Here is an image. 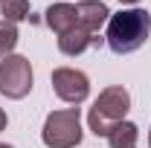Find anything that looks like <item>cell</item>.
I'll return each instance as SVG.
<instances>
[{
    "mask_svg": "<svg viewBox=\"0 0 151 148\" xmlns=\"http://www.w3.org/2000/svg\"><path fill=\"white\" fill-rule=\"evenodd\" d=\"M137 139H139V128L134 122H128V119L116 122L113 131L108 134V145L111 148H137Z\"/></svg>",
    "mask_w": 151,
    "mask_h": 148,
    "instance_id": "obj_9",
    "label": "cell"
},
{
    "mask_svg": "<svg viewBox=\"0 0 151 148\" xmlns=\"http://www.w3.org/2000/svg\"><path fill=\"white\" fill-rule=\"evenodd\" d=\"M102 44V38L90 35L87 29H81V26H76L70 32H64V35H58V50L64 52V55H81L87 47H99Z\"/></svg>",
    "mask_w": 151,
    "mask_h": 148,
    "instance_id": "obj_7",
    "label": "cell"
},
{
    "mask_svg": "<svg viewBox=\"0 0 151 148\" xmlns=\"http://www.w3.org/2000/svg\"><path fill=\"white\" fill-rule=\"evenodd\" d=\"M41 139L47 148H76L81 142V111L78 108L52 111L44 119Z\"/></svg>",
    "mask_w": 151,
    "mask_h": 148,
    "instance_id": "obj_3",
    "label": "cell"
},
{
    "mask_svg": "<svg viewBox=\"0 0 151 148\" xmlns=\"http://www.w3.org/2000/svg\"><path fill=\"white\" fill-rule=\"evenodd\" d=\"M151 35V15L145 9H122L111 15L108 20V32H105V44L111 47L116 55H128L137 52Z\"/></svg>",
    "mask_w": 151,
    "mask_h": 148,
    "instance_id": "obj_1",
    "label": "cell"
},
{
    "mask_svg": "<svg viewBox=\"0 0 151 148\" xmlns=\"http://www.w3.org/2000/svg\"><path fill=\"white\" fill-rule=\"evenodd\" d=\"M0 15L9 23L26 20L29 18V0H0Z\"/></svg>",
    "mask_w": 151,
    "mask_h": 148,
    "instance_id": "obj_10",
    "label": "cell"
},
{
    "mask_svg": "<svg viewBox=\"0 0 151 148\" xmlns=\"http://www.w3.org/2000/svg\"><path fill=\"white\" fill-rule=\"evenodd\" d=\"M6 128V111H3V108H0V131Z\"/></svg>",
    "mask_w": 151,
    "mask_h": 148,
    "instance_id": "obj_12",
    "label": "cell"
},
{
    "mask_svg": "<svg viewBox=\"0 0 151 148\" xmlns=\"http://www.w3.org/2000/svg\"><path fill=\"white\" fill-rule=\"evenodd\" d=\"M76 15H78V26L87 29L90 35H96L108 20H111V12L102 0H81L76 3Z\"/></svg>",
    "mask_w": 151,
    "mask_h": 148,
    "instance_id": "obj_6",
    "label": "cell"
},
{
    "mask_svg": "<svg viewBox=\"0 0 151 148\" xmlns=\"http://www.w3.org/2000/svg\"><path fill=\"white\" fill-rule=\"evenodd\" d=\"M15 47H18V26L9 20H0V58L12 55Z\"/></svg>",
    "mask_w": 151,
    "mask_h": 148,
    "instance_id": "obj_11",
    "label": "cell"
},
{
    "mask_svg": "<svg viewBox=\"0 0 151 148\" xmlns=\"http://www.w3.org/2000/svg\"><path fill=\"white\" fill-rule=\"evenodd\" d=\"M148 148H151V131H148Z\"/></svg>",
    "mask_w": 151,
    "mask_h": 148,
    "instance_id": "obj_15",
    "label": "cell"
},
{
    "mask_svg": "<svg viewBox=\"0 0 151 148\" xmlns=\"http://www.w3.org/2000/svg\"><path fill=\"white\" fill-rule=\"evenodd\" d=\"M32 90V64L23 55H6L0 61V93L6 99H23Z\"/></svg>",
    "mask_w": 151,
    "mask_h": 148,
    "instance_id": "obj_4",
    "label": "cell"
},
{
    "mask_svg": "<svg viewBox=\"0 0 151 148\" xmlns=\"http://www.w3.org/2000/svg\"><path fill=\"white\" fill-rule=\"evenodd\" d=\"M131 111V93L125 90L122 84H111L96 96L93 108L87 113V122H90V131L96 137H108L113 131L116 122L125 119V113Z\"/></svg>",
    "mask_w": 151,
    "mask_h": 148,
    "instance_id": "obj_2",
    "label": "cell"
},
{
    "mask_svg": "<svg viewBox=\"0 0 151 148\" xmlns=\"http://www.w3.org/2000/svg\"><path fill=\"white\" fill-rule=\"evenodd\" d=\"M47 26L55 32V35H64L78 26V15H76V6L70 3H52L47 9Z\"/></svg>",
    "mask_w": 151,
    "mask_h": 148,
    "instance_id": "obj_8",
    "label": "cell"
},
{
    "mask_svg": "<svg viewBox=\"0 0 151 148\" xmlns=\"http://www.w3.org/2000/svg\"><path fill=\"white\" fill-rule=\"evenodd\" d=\"M0 148H12V145H6V142H0Z\"/></svg>",
    "mask_w": 151,
    "mask_h": 148,
    "instance_id": "obj_14",
    "label": "cell"
},
{
    "mask_svg": "<svg viewBox=\"0 0 151 148\" xmlns=\"http://www.w3.org/2000/svg\"><path fill=\"white\" fill-rule=\"evenodd\" d=\"M52 90L58 99H64L70 105H81L90 93V78L76 67H55L52 70Z\"/></svg>",
    "mask_w": 151,
    "mask_h": 148,
    "instance_id": "obj_5",
    "label": "cell"
},
{
    "mask_svg": "<svg viewBox=\"0 0 151 148\" xmlns=\"http://www.w3.org/2000/svg\"><path fill=\"white\" fill-rule=\"evenodd\" d=\"M119 3H139V0H119Z\"/></svg>",
    "mask_w": 151,
    "mask_h": 148,
    "instance_id": "obj_13",
    "label": "cell"
}]
</instances>
